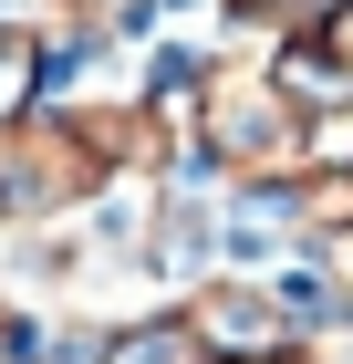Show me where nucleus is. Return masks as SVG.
I'll use <instances>...</instances> for the list:
<instances>
[{
    "mask_svg": "<svg viewBox=\"0 0 353 364\" xmlns=\"http://www.w3.org/2000/svg\"><path fill=\"white\" fill-rule=\"evenodd\" d=\"M301 42H312V53L343 73V94H353V0H322V11L301 21Z\"/></svg>",
    "mask_w": 353,
    "mask_h": 364,
    "instance_id": "nucleus-3",
    "label": "nucleus"
},
{
    "mask_svg": "<svg viewBox=\"0 0 353 364\" xmlns=\"http://www.w3.org/2000/svg\"><path fill=\"white\" fill-rule=\"evenodd\" d=\"M83 364H208V354L177 323V302H146V312H125V323H104V333L83 343Z\"/></svg>",
    "mask_w": 353,
    "mask_h": 364,
    "instance_id": "nucleus-2",
    "label": "nucleus"
},
{
    "mask_svg": "<svg viewBox=\"0 0 353 364\" xmlns=\"http://www.w3.org/2000/svg\"><path fill=\"white\" fill-rule=\"evenodd\" d=\"M271 364H301V354H271Z\"/></svg>",
    "mask_w": 353,
    "mask_h": 364,
    "instance_id": "nucleus-4",
    "label": "nucleus"
},
{
    "mask_svg": "<svg viewBox=\"0 0 353 364\" xmlns=\"http://www.w3.org/2000/svg\"><path fill=\"white\" fill-rule=\"evenodd\" d=\"M177 323L197 333L208 364H271V354H291V323H281V302H271L260 271H208L197 291H177Z\"/></svg>",
    "mask_w": 353,
    "mask_h": 364,
    "instance_id": "nucleus-1",
    "label": "nucleus"
}]
</instances>
